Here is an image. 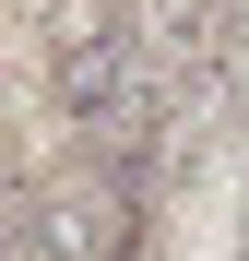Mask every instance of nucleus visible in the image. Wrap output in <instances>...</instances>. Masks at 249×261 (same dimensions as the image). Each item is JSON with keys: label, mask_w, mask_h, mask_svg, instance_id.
<instances>
[{"label": "nucleus", "mask_w": 249, "mask_h": 261, "mask_svg": "<svg viewBox=\"0 0 249 261\" xmlns=\"http://www.w3.org/2000/svg\"><path fill=\"white\" fill-rule=\"evenodd\" d=\"M119 190L107 178H60V190H36V202H12V249L0 261H119Z\"/></svg>", "instance_id": "1"}, {"label": "nucleus", "mask_w": 249, "mask_h": 261, "mask_svg": "<svg viewBox=\"0 0 249 261\" xmlns=\"http://www.w3.org/2000/svg\"><path fill=\"white\" fill-rule=\"evenodd\" d=\"M0 214H12V178H0Z\"/></svg>", "instance_id": "3"}, {"label": "nucleus", "mask_w": 249, "mask_h": 261, "mask_svg": "<svg viewBox=\"0 0 249 261\" xmlns=\"http://www.w3.org/2000/svg\"><path fill=\"white\" fill-rule=\"evenodd\" d=\"M119 36H131L143 71H190L202 48H214V0H131V24H119Z\"/></svg>", "instance_id": "2"}]
</instances>
